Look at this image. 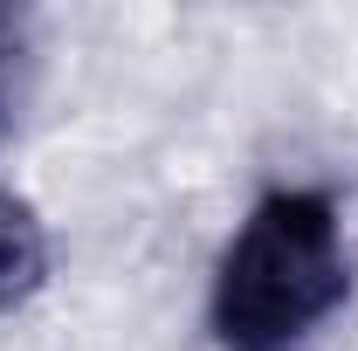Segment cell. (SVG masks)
<instances>
[{"mask_svg": "<svg viewBox=\"0 0 358 351\" xmlns=\"http://www.w3.org/2000/svg\"><path fill=\"white\" fill-rule=\"evenodd\" d=\"M352 296V248L338 207L310 186H275L255 200L214 268L207 324L221 351H303L324 317Z\"/></svg>", "mask_w": 358, "mask_h": 351, "instance_id": "1", "label": "cell"}, {"mask_svg": "<svg viewBox=\"0 0 358 351\" xmlns=\"http://www.w3.org/2000/svg\"><path fill=\"white\" fill-rule=\"evenodd\" d=\"M42 282H48V227L14 186H0V317L42 296Z\"/></svg>", "mask_w": 358, "mask_h": 351, "instance_id": "2", "label": "cell"}, {"mask_svg": "<svg viewBox=\"0 0 358 351\" xmlns=\"http://www.w3.org/2000/svg\"><path fill=\"white\" fill-rule=\"evenodd\" d=\"M21 14L0 7V131L14 124V103H21Z\"/></svg>", "mask_w": 358, "mask_h": 351, "instance_id": "3", "label": "cell"}]
</instances>
